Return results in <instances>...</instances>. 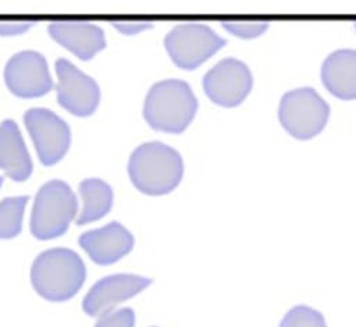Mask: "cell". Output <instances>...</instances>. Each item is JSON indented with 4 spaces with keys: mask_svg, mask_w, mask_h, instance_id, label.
<instances>
[{
    "mask_svg": "<svg viewBox=\"0 0 356 327\" xmlns=\"http://www.w3.org/2000/svg\"><path fill=\"white\" fill-rule=\"evenodd\" d=\"M85 277L83 260L68 248L43 250L31 267V282L35 291L50 302L71 299L83 285Z\"/></svg>",
    "mask_w": 356,
    "mask_h": 327,
    "instance_id": "obj_1",
    "label": "cell"
},
{
    "mask_svg": "<svg viewBox=\"0 0 356 327\" xmlns=\"http://www.w3.org/2000/svg\"><path fill=\"white\" fill-rule=\"evenodd\" d=\"M128 174L135 185L147 195H164L178 186L184 175L181 154L161 142L138 146L128 161Z\"/></svg>",
    "mask_w": 356,
    "mask_h": 327,
    "instance_id": "obj_2",
    "label": "cell"
},
{
    "mask_svg": "<svg viewBox=\"0 0 356 327\" xmlns=\"http://www.w3.org/2000/svg\"><path fill=\"white\" fill-rule=\"evenodd\" d=\"M197 99L188 82L177 78L156 82L147 92L143 117L147 124L171 134H181L193 120Z\"/></svg>",
    "mask_w": 356,
    "mask_h": 327,
    "instance_id": "obj_3",
    "label": "cell"
},
{
    "mask_svg": "<svg viewBox=\"0 0 356 327\" xmlns=\"http://www.w3.org/2000/svg\"><path fill=\"white\" fill-rule=\"evenodd\" d=\"M78 213V200L70 185L50 180L40 186L31 213V232L38 239L63 235Z\"/></svg>",
    "mask_w": 356,
    "mask_h": 327,
    "instance_id": "obj_4",
    "label": "cell"
},
{
    "mask_svg": "<svg viewBox=\"0 0 356 327\" xmlns=\"http://www.w3.org/2000/svg\"><path fill=\"white\" fill-rule=\"evenodd\" d=\"M328 115V103L313 88L288 90L280 102V122L289 135L298 139H309L321 132Z\"/></svg>",
    "mask_w": 356,
    "mask_h": 327,
    "instance_id": "obj_5",
    "label": "cell"
},
{
    "mask_svg": "<svg viewBox=\"0 0 356 327\" xmlns=\"http://www.w3.org/2000/svg\"><path fill=\"white\" fill-rule=\"evenodd\" d=\"M227 43L210 26L199 22L175 25L164 39L171 60L184 70H193Z\"/></svg>",
    "mask_w": 356,
    "mask_h": 327,
    "instance_id": "obj_6",
    "label": "cell"
},
{
    "mask_svg": "<svg viewBox=\"0 0 356 327\" xmlns=\"http://www.w3.org/2000/svg\"><path fill=\"white\" fill-rule=\"evenodd\" d=\"M24 122L44 166L56 164L65 156L71 143V131L54 111L43 107L29 109L24 114Z\"/></svg>",
    "mask_w": 356,
    "mask_h": 327,
    "instance_id": "obj_7",
    "label": "cell"
},
{
    "mask_svg": "<svg viewBox=\"0 0 356 327\" xmlns=\"http://www.w3.org/2000/svg\"><path fill=\"white\" fill-rule=\"evenodd\" d=\"M253 77L249 67L234 57L218 61L203 77V89L211 102L234 107L250 92Z\"/></svg>",
    "mask_w": 356,
    "mask_h": 327,
    "instance_id": "obj_8",
    "label": "cell"
},
{
    "mask_svg": "<svg viewBox=\"0 0 356 327\" xmlns=\"http://www.w3.org/2000/svg\"><path fill=\"white\" fill-rule=\"evenodd\" d=\"M56 72L58 78L56 86L58 104L79 117L95 113L100 102L97 82L65 58L56 61Z\"/></svg>",
    "mask_w": 356,
    "mask_h": 327,
    "instance_id": "obj_9",
    "label": "cell"
},
{
    "mask_svg": "<svg viewBox=\"0 0 356 327\" xmlns=\"http://www.w3.org/2000/svg\"><path fill=\"white\" fill-rule=\"evenodd\" d=\"M4 81L19 97H39L53 88L47 61L35 50H22L11 56L4 67Z\"/></svg>",
    "mask_w": 356,
    "mask_h": 327,
    "instance_id": "obj_10",
    "label": "cell"
},
{
    "mask_svg": "<svg viewBox=\"0 0 356 327\" xmlns=\"http://www.w3.org/2000/svg\"><path fill=\"white\" fill-rule=\"evenodd\" d=\"M152 280L138 274H111L96 281L86 292L82 301V309L89 316H102L108 313L118 303L138 295Z\"/></svg>",
    "mask_w": 356,
    "mask_h": 327,
    "instance_id": "obj_11",
    "label": "cell"
},
{
    "mask_svg": "<svg viewBox=\"0 0 356 327\" xmlns=\"http://www.w3.org/2000/svg\"><path fill=\"white\" fill-rule=\"evenodd\" d=\"M81 248L89 257L102 266L113 264L134 248V235L118 221H111L100 228L81 234Z\"/></svg>",
    "mask_w": 356,
    "mask_h": 327,
    "instance_id": "obj_12",
    "label": "cell"
},
{
    "mask_svg": "<svg viewBox=\"0 0 356 327\" xmlns=\"http://www.w3.org/2000/svg\"><path fill=\"white\" fill-rule=\"evenodd\" d=\"M50 36L82 60L92 58L106 47V36L99 25L86 21H57L47 26Z\"/></svg>",
    "mask_w": 356,
    "mask_h": 327,
    "instance_id": "obj_13",
    "label": "cell"
},
{
    "mask_svg": "<svg viewBox=\"0 0 356 327\" xmlns=\"http://www.w3.org/2000/svg\"><path fill=\"white\" fill-rule=\"evenodd\" d=\"M321 81L334 96L356 99V50L339 49L328 54L321 65Z\"/></svg>",
    "mask_w": 356,
    "mask_h": 327,
    "instance_id": "obj_14",
    "label": "cell"
},
{
    "mask_svg": "<svg viewBox=\"0 0 356 327\" xmlns=\"http://www.w3.org/2000/svg\"><path fill=\"white\" fill-rule=\"evenodd\" d=\"M0 168L14 181H25L32 174V160L18 125L13 120L0 122Z\"/></svg>",
    "mask_w": 356,
    "mask_h": 327,
    "instance_id": "obj_15",
    "label": "cell"
},
{
    "mask_svg": "<svg viewBox=\"0 0 356 327\" xmlns=\"http://www.w3.org/2000/svg\"><path fill=\"white\" fill-rule=\"evenodd\" d=\"M79 193L83 200L76 224L83 225L106 216L113 206V189L100 178H86L79 184Z\"/></svg>",
    "mask_w": 356,
    "mask_h": 327,
    "instance_id": "obj_16",
    "label": "cell"
},
{
    "mask_svg": "<svg viewBox=\"0 0 356 327\" xmlns=\"http://www.w3.org/2000/svg\"><path fill=\"white\" fill-rule=\"evenodd\" d=\"M28 196H10L0 202V239L17 237L22 230Z\"/></svg>",
    "mask_w": 356,
    "mask_h": 327,
    "instance_id": "obj_17",
    "label": "cell"
},
{
    "mask_svg": "<svg viewBox=\"0 0 356 327\" xmlns=\"http://www.w3.org/2000/svg\"><path fill=\"white\" fill-rule=\"evenodd\" d=\"M280 327H327V324L318 310L299 305L284 316Z\"/></svg>",
    "mask_w": 356,
    "mask_h": 327,
    "instance_id": "obj_18",
    "label": "cell"
},
{
    "mask_svg": "<svg viewBox=\"0 0 356 327\" xmlns=\"http://www.w3.org/2000/svg\"><path fill=\"white\" fill-rule=\"evenodd\" d=\"M222 26L239 36V38H256L259 35H261L267 28H268V22L266 21H224Z\"/></svg>",
    "mask_w": 356,
    "mask_h": 327,
    "instance_id": "obj_19",
    "label": "cell"
},
{
    "mask_svg": "<svg viewBox=\"0 0 356 327\" xmlns=\"http://www.w3.org/2000/svg\"><path fill=\"white\" fill-rule=\"evenodd\" d=\"M135 313L131 308H122L104 313L99 317L95 327H134Z\"/></svg>",
    "mask_w": 356,
    "mask_h": 327,
    "instance_id": "obj_20",
    "label": "cell"
},
{
    "mask_svg": "<svg viewBox=\"0 0 356 327\" xmlns=\"http://www.w3.org/2000/svg\"><path fill=\"white\" fill-rule=\"evenodd\" d=\"M113 26L118 29L124 35H136L147 28H152L153 24L149 21H125V19H117L113 22Z\"/></svg>",
    "mask_w": 356,
    "mask_h": 327,
    "instance_id": "obj_21",
    "label": "cell"
},
{
    "mask_svg": "<svg viewBox=\"0 0 356 327\" xmlns=\"http://www.w3.org/2000/svg\"><path fill=\"white\" fill-rule=\"evenodd\" d=\"M33 25L32 21H0V35L14 36L21 35Z\"/></svg>",
    "mask_w": 356,
    "mask_h": 327,
    "instance_id": "obj_22",
    "label": "cell"
},
{
    "mask_svg": "<svg viewBox=\"0 0 356 327\" xmlns=\"http://www.w3.org/2000/svg\"><path fill=\"white\" fill-rule=\"evenodd\" d=\"M1 184H3V177L0 175V186H1Z\"/></svg>",
    "mask_w": 356,
    "mask_h": 327,
    "instance_id": "obj_23",
    "label": "cell"
}]
</instances>
